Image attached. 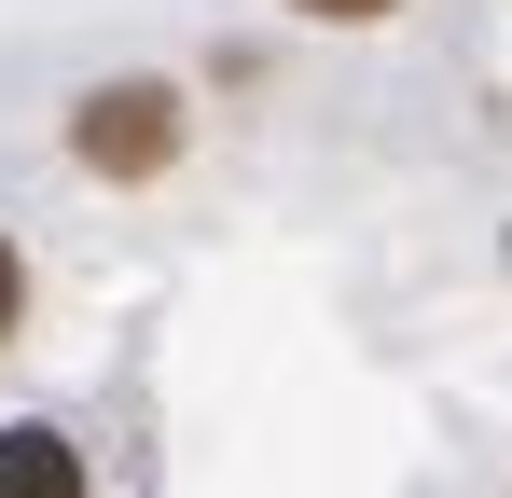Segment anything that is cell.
Here are the masks:
<instances>
[{
    "label": "cell",
    "instance_id": "7a4b0ae2",
    "mask_svg": "<svg viewBox=\"0 0 512 498\" xmlns=\"http://www.w3.org/2000/svg\"><path fill=\"white\" fill-rule=\"evenodd\" d=\"M0 498H84V457L56 429H0Z\"/></svg>",
    "mask_w": 512,
    "mask_h": 498
},
{
    "label": "cell",
    "instance_id": "3957f363",
    "mask_svg": "<svg viewBox=\"0 0 512 498\" xmlns=\"http://www.w3.org/2000/svg\"><path fill=\"white\" fill-rule=\"evenodd\" d=\"M291 14H319V28H374L388 0H291Z\"/></svg>",
    "mask_w": 512,
    "mask_h": 498
},
{
    "label": "cell",
    "instance_id": "6da1fadb",
    "mask_svg": "<svg viewBox=\"0 0 512 498\" xmlns=\"http://www.w3.org/2000/svg\"><path fill=\"white\" fill-rule=\"evenodd\" d=\"M70 153H84L97 180H153V166L180 153V97L167 83H97L84 125H70Z\"/></svg>",
    "mask_w": 512,
    "mask_h": 498
},
{
    "label": "cell",
    "instance_id": "277c9868",
    "mask_svg": "<svg viewBox=\"0 0 512 498\" xmlns=\"http://www.w3.org/2000/svg\"><path fill=\"white\" fill-rule=\"evenodd\" d=\"M14 305H28V277H14V249H0V332H14Z\"/></svg>",
    "mask_w": 512,
    "mask_h": 498
}]
</instances>
